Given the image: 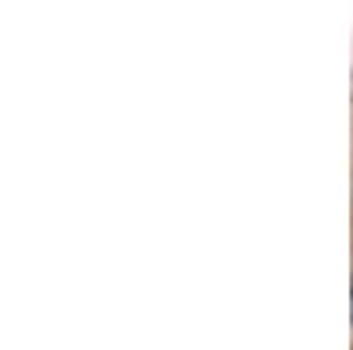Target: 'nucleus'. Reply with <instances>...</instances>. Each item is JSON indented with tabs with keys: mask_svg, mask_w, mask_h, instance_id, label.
<instances>
[{
	"mask_svg": "<svg viewBox=\"0 0 353 350\" xmlns=\"http://www.w3.org/2000/svg\"><path fill=\"white\" fill-rule=\"evenodd\" d=\"M350 315H353V290H350Z\"/></svg>",
	"mask_w": 353,
	"mask_h": 350,
	"instance_id": "1",
	"label": "nucleus"
}]
</instances>
